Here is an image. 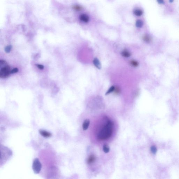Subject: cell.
I'll use <instances>...</instances> for the list:
<instances>
[{"label": "cell", "mask_w": 179, "mask_h": 179, "mask_svg": "<svg viewBox=\"0 0 179 179\" xmlns=\"http://www.w3.org/2000/svg\"><path fill=\"white\" fill-rule=\"evenodd\" d=\"M113 122L109 121L99 132L98 134V139L100 140H106L110 138L113 133Z\"/></svg>", "instance_id": "6da1fadb"}, {"label": "cell", "mask_w": 179, "mask_h": 179, "mask_svg": "<svg viewBox=\"0 0 179 179\" xmlns=\"http://www.w3.org/2000/svg\"><path fill=\"white\" fill-rule=\"evenodd\" d=\"M11 68L6 61L0 60V77L5 78L10 76L11 73Z\"/></svg>", "instance_id": "7a4b0ae2"}, {"label": "cell", "mask_w": 179, "mask_h": 179, "mask_svg": "<svg viewBox=\"0 0 179 179\" xmlns=\"http://www.w3.org/2000/svg\"><path fill=\"white\" fill-rule=\"evenodd\" d=\"M42 168V165L39 159L38 158H35L33 161L32 165V169L36 174L39 173Z\"/></svg>", "instance_id": "3957f363"}, {"label": "cell", "mask_w": 179, "mask_h": 179, "mask_svg": "<svg viewBox=\"0 0 179 179\" xmlns=\"http://www.w3.org/2000/svg\"><path fill=\"white\" fill-rule=\"evenodd\" d=\"M39 132L42 136L45 138H49L51 137V136H52V134L51 133L45 130H39Z\"/></svg>", "instance_id": "277c9868"}, {"label": "cell", "mask_w": 179, "mask_h": 179, "mask_svg": "<svg viewBox=\"0 0 179 179\" xmlns=\"http://www.w3.org/2000/svg\"><path fill=\"white\" fill-rule=\"evenodd\" d=\"M90 124V121L89 119H87L85 120L82 125L83 130L86 131L88 130Z\"/></svg>", "instance_id": "5b68a950"}, {"label": "cell", "mask_w": 179, "mask_h": 179, "mask_svg": "<svg viewBox=\"0 0 179 179\" xmlns=\"http://www.w3.org/2000/svg\"><path fill=\"white\" fill-rule=\"evenodd\" d=\"M80 18L81 21L88 23L89 21V18L88 16L86 14H81L80 16Z\"/></svg>", "instance_id": "8992f818"}, {"label": "cell", "mask_w": 179, "mask_h": 179, "mask_svg": "<svg viewBox=\"0 0 179 179\" xmlns=\"http://www.w3.org/2000/svg\"><path fill=\"white\" fill-rule=\"evenodd\" d=\"M93 63L96 67L99 69H100L101 68V64L99 60L97 58H94L93 60Z\"/></svg>", "instance_id": "52a82bcc"}, {"label": "cell", "mask_w": 179, "mask_h": 179, "mask_svg": "<svg viewBox=\"0 0 179 179\" xmlns=\"http://www.w3.org/2000/svg\"><path fill=\"white\" fill-rule=\"evenodd\" d=\"M121 55L123 57L126 58H128L131 56V53L130 51L126 49L122 51Z\"/></svg>", "instance_id": "ba28073f"}, {"label": "cell", "mask_w": 179, "mask_h": 179, "mask_svg": "<svg viewBox=\"0 0 179 179\" xmlns=\"http://www.w3.org/2000/svg\"><path fill=\"white\" fill-rule=\"evenodd\" d=\"M96 157L94 155H91L88 157L87 160V162L88 164H91L93 163L96 160Z\"/></svg>", "instance_id": "9c48e42d"}, {"label": "cell", "mask_w": 179, "mask_h": 179, "mask_svg": "<svg viewBox=\"0 0 179 179\" xmlns=\"http://www.w3.org/2000/svg\"><path fill=\"white\" fill-rule=\"evenodd\" d=\"M134 14L135 15L137 16H141L143 14V11L140 9H135L134 10Z\"/></svg>", "instance_id": "30bf717a"}, {"label": "cell", "mask_w": 179, "mask_h": 179, "mask_svg": "<svg viewBox=\"0 0 179 179\" xmlns=\"http://www.w3.org/2000/svg\"><path fill=\"white\" fill-rule=\"evenodd\" d=\"M130 63L131 65L134 67H137L139 65V62L135 60L131 61Z\"/></svg>", "instance_id": "8fae6325"}, {"label": "cell", "mask_w": 179, "mask_h": 179, "mask_svg": "<svg viewBox=\"0 0 179 179\" xmlns=\"http://www.w3.org/2000/svg\"><path fill=\"white\" fill-rule=\"evenodd\" d=\"M103 150L104 152L106 153H108L110 152V148L108 145L104 144L103 146Z\"/></svg>", "instance_id": "7c38bea8"}, {"label": "cell", "mask_w": 179, "mask_h": 179, "mask_svg": "<svg viewBox=\"0 0 179 179\" xmlns=\"http://www.w3.org/2000/svg\"><path fill=\"white\" fill-rule=\"evenodd\" d=\"M143 25V22L140 20H137L136 21V26L138 28H141Z\"/></svg>", "instance_id": "4fadbf2b"}, {"label": "cell", "mask_w": 179, "mask_h": 179, "mask_svg": "<svg viewBox=\"0 0 179 179\" xmlns=\"http://www.w3.org/2000/svg\"><path fill=\"white\" fill-rule=\"evenodd\" d=\"M143 39L145 42L147 43H149L151 41V38L148 35H145L143 36Z\"/></svg>", "instance_id": "5bb4252c"}, {"label": "cell", "mask_w": 179, "mask_h": 179, "mask_svg": "<svg viewBox=\"0 0 179 179\" xmlns=\"http://www.w3.org/2000/svg\"><path fill=\"white\" fill-rule=\"evenodd\" d=\"M115 86H112L109 89H108V91L106 92V95H109L110 93H112V92H113L114 91V90H115Z\"/></svg>", "instance_id": "9a60e30c"}, {"label": "cell", "mask_w": 179, "mask_h": 179, "mask_svg": "<svg viewBox=\"0 0 179 179\" xmlns=\"http://www.w3.org/2000/svg\"><path fill=\"white\" fill-rule=\"evenodd\" d=\"M12 48V45H9L7 46L6 47H5V52H6V53H10L11 50Z\"/></svg>", "instance_id": "2e32d148"}, {"label": "cell", "mask_w": 179, "mask_h": 179, "mask_svg": "<svg viewBox=\"0 0 179 179\" xmlns=\"http://www.w3.org/2000/svg\"><path fill=\"white\" fill-rule=\"evenodd\" d=\"M150 150L153 154H156L157 152V149L155 146H153L151 147Z\"/></svg>", "instance_id": "e0dca14e"}, {"label": "cell", "mask_w": 179, "mask_h": 179, "mask_svg": "<svg viewBox=\"0 0 179 179\" xmlns=\"http://www.w3.org/2000/svg\"><path fill=\"white\" fill-rule=\"evenodd\" d=\"M19 71L18 68H14V69L11 70V73L14 74L17 73Z\"/></svg>", "instance_id": "ac0fdd59"}, {"label": "cell", "mask_w": 179, "mask_h": 179, "mask_svg": "<svg viewBox=\"0 0 179 179\" xmlns=\"http://www.w3.org/2000/svg\"><path fill=\"white\" fill-rule=\"evenodd\" d=\"M73 8L77 11H80L82 9V7L79 5H75L73 6Z\"/></svg>", "instance_id": "d6986e66"}, {"label": "cell", "mask_w": 179, "mask_h": 179, "mask_svg": "<svg viewBox=\"0 0 179 179\" xmlns=\"http://www.w3.org/2000/svg\"><path fill=\"white\" fill-rule=\"evenodd\" d=\"M114 93L116 94H118L120 93V91H121V90H120V88L118 87H116V88H115V90H114Z\"/></svg>", "instance_id": "ffe728a7"}, {"label": "cell", "mask_w": 179, "mask_h": 179, "mask_svg": "<svg viewBox=\"0 0 179 179\" xmlns=\"http://www.w3.org/2000/svg\"><path fill=\"white\" fill-rule=\"evenodd\" d=\"M36 66H37L39 69L40 70H43L44 69V66L43 65H41V64H36Z\"/></svg>", "instance_id": "44dd1931"}, {"label": "cell", "mask_w": 179, "mask_h": 179, "mask_svg": "<svg viewBox=\"0 0 179 179\" xmlns=\"http://www.w3.org/2000/svg\"><path fill=\"white\" fill-rule=\"evenodd\" d=\"M158 2V3L160 4H164V1L163 0H156Z\"/></svg>", "instance_id": "7402d4cb"}, {"label": "cell", "mask_w": 179, "mask_h": 179, "mask_svg": "<svg viewBox=\"0 0 179 179\" xmlns=\"http://www.w3.org/2000/svg\"><path fill=\"white\" fill-rule=\"evenodd\" d=\"M173 1H174V0H169V2L170 3H172L173 2Z\"/></svg>", "instance_id": "603a6c76"}]
</instances>
